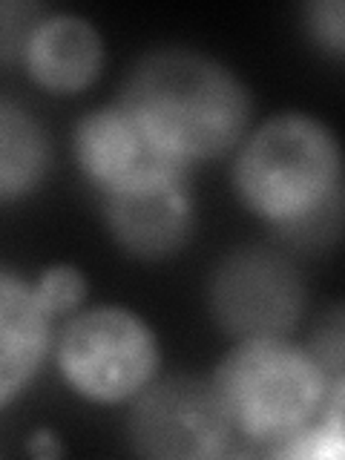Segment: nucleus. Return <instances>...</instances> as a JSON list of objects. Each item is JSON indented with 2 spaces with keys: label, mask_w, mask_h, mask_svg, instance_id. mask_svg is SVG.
<instances>
[{
  "label": "nucleus",
  "mask_w": 345,
  "mask_h": 460,
  "mask_svg": "<svg viewBox=\"0 0 345 460\" xmlns=\"http://www.w3.org/2000/svg\"><path fill=\"white\" fill-rule=\"evenodd\" d=\"M119 104L158 150L184 167L234 153L253 121V98L227 64L190 47L144 52Z\"/></svg>",
  "instance_id": "f257e3e1"
},
{
  "label": "nucleus",
  "mask_w": 345,
  "mask_h": 460,
  "mask_svg": "<svg viewBox=\"0 0 345 460\" xmlns=\"http://www.w3.org/2000/svg\"><path fill=\"white\" fill-rule=\"evenodd\" d=\"M210 385L234 443L270 455H285L331 411H340L345 388L291 337L236 342L216 366Z\"/></svg>",
  "instance_id": "f03ea898"
},
{
  "label": "nucleus",
  "mask_w": 345,
  "mask_h": 460,
  "mask_svg": "<svg viewBox=\"0 0 345 460\" xmlns=\"http://www.w3.org/2000/svg\"><path fill=\"white\" fill-rule=\"evenodd\" d=\"M234 190L273 230L342 196L340 141L323 119L279 112L248 129L234 150Z\"/></svg>",
  "instance_id": "7ed1b4c3"
},
{
  "label": "nucleus",
  "mask_w": 345,
  "mask_h": 460,
  "mask_svg": "<svg viewBox=\"0 0 345 460\" xmlns=\"http://www.w3.org/2000/svg\"><path fill=\"white\" fill-rule=\"evenodd\" d=\"M52 357L72 392L98 406L129 402L162 366L155 331L124 305L75 311L52 340Z\"/></svg>",
  "instance_id": "20e7f679"
},
{
  "label": "nucleus",
  "mask_w": 345,
  "mask_h": 460,
  "mask_svg": "<svg viewBox=\"0 0 345 460\" xmlns=\"http://www.w3.org/2000/svg\"><path fill=\"white\" fill-rule=\"evenodd\" d=\"M305 305L308 285L299 265L270 244H239L210 270V316L236 342L291 337Z\"/></svg>",
  "instance_id": "39448f33"
},
{
  "label": "nucleus",
  "mask_w": 345,
  "mask_h": 460,
  "mask_svg": "<svg viewBox=\"0 0 345 460\" xmlns=\"http://www.w3.org/2000/svg\"><path fill=\"white\" fill-rule=\"evenodd\" d=\"M127 440L153 460H213L234 449L219 397L196 374H167L141 388L129 400Z\"/></svg>",
  "instance_id": "423d86ee"
},
{
  "label": "nucleus",
  "mask_w": 345,
  "mask_h": 460,
  "mask_svg": "<svg viewBox=\"0 0 345 460\" xmlns=\"http://www.w3.org/2000/svg\"><path fill=\"white\" fill-rule=\"evenodd\" d=\"M72 155L101 199L187 181L193 172L158 150L112 101L78 119L72 129Z\"/></svg>",
  "instance_id": "0eeeda50"
},
{
  "label": "nucleus",
  "mask_w": 345,
  "mask_h": 460,
  "mask_svg": "<svg viewBox=\"0 0 345 460\" xmlns=\"http://www.w3.org/2000/svg\"><path fill=\"white\" fill-rule=\"evenodd\" d=\"M101 213L115 244L138 262H164L181 253L196 234L190 179L138 193L104 196Z\"/></svg>",
  "instance_id": "6e6552de"
},
{
  "label": "nucleus",
  "mask_w": 345,
  "mask_h": 460,
  "mask_svg": "<svg viewBox=\"0 0 345 460\" xmlns=\"http://www.w3.org/2000/svg\"><path fill=\"white\" fill-rule=\"evenodd\" d=\"M104 58V38L93 21L75 12H47L26 43L21 64L40 90L75 95L98 81Z\"/></svg>",
  "instance_id": "1a4fd4ad"
},
{
  "label": "nucleus",
  "mask_w": 345,
  "mask_h": 460,
  "mask_svg": "<svg viewBox=\"0 0 345 460\" xmlns=\"http://www.w3.org/2000/svg\"><path fill=\"white\" fill-rule=\"evenodd\" d=\"M52 316L38 305L32 282L0 265V409L38 377L52 354Z\"/></svg>",
  "instance_id": "9d476101"
},
{
  "label": "nucleus",
  "mask_w": 345,
  "mask_h": 460,
  "mask_svg": "<svg viewBox=\"0 0 345 460\" xmlns=\"http://www.w3.org/2000/svg\"><path fill=\"white\" fill-rule=\"evenodd\" d=\"M52 167V138L32 110L0 95V205L32 196Z\"/></svg>",
  "instance_id": "9b49d317"
},
{
  "label": "nucleus",
  "mask_w": 345,
  "mask_h": 460,
  "mask_svg": "<svg viewBox=\"0 0 345 460\" xmlns=\"http://www.w3.org/2000/svg\"><path fill=\"white\" fill-rule=\"evenodd\" d=\"M342 196L325 201L323 208H316L314 213L302 216V219L285 225L279 230H273L277 239L285 244L288 251H302V253H323L331 251L340 242L342 234Z\"/></svg>",
  "instance_id": "f8f14e48"
},
{
  "label": "nucleus",
  "mask_w": 345,
  "mask_h": 460,
  "mask_svg": "<svg viewBox=\"0 0 345 460\" xmlns=\"http://www.w3.org/2000/svg\"><path fill=\"white\" fill-rule=\"evenodd\" d=\"M32 294L38 299V305L47 311L52 320H58V316H72L84 308L90 285H86L81 268L69 262H58L40 270V277L32 282Z\"/></svg>",
  "instance_id": "ddd939ff"
},
{
  "label": "nucleus",
  "mask_w": 345,
  "mask_h": 460,
  "mask_svg": "<svg viewBox=\"0 0 345 460\" xmlns=\"http://www.w3.org/2000/svg\"><path fill=\"white\" fill-rule=\"evenodd\" d=\"M47 12L38 0H0V64L14 66L23 61L26 43Z\"/></svg>",
  "instance_id": "4468645a"
},
{
  "label": "nucleus",
  "mask_w": 345,
  "mask_h": 460,
  "mask_svg": "<svg viewBox=\"0 0 345 460\" xmlns=\"http://www.w3.org/2000/svg\"><path fill=\"white\" fill-rule=\"evenodd\" d=\"M305 349L311 357L323 366V371L331 380L345 383V371H342V357H345V314L342 305L334 302L328 311H323L320 320L314 323L311 337L305 342Z\"/></svg>",
  "instance_id": "2eb2a0df"
},
{
  "label": "nucleus",
  "mask_w": 345,
  "mask_h": 460,
  "mask_svg": "<svg viewBox=\"0 0 345 460\" xmlns=\"http://www.w3.org/2000/svg\"><path fill=\"white\" fill-rule=\"evenodd\" d=\"M308 38L320 47L328 58L342 61L345 52V6L342 0H314L302 9Z\"/></svg>",
  "instance_id": "dca6fc26"
},
{
  "label": "nucleus",
  "mask_w": 345,
  "mask_h": 460,
  "mask_svg": "<svg viewBox=\"0 0 345 460\" xmlns=\"http://www.w3.org/2000/svg\"><path fill=\"white\" fill-rule=\"evenodd\" d=\"M26 452L35 457H58L61 455V443H58L52 429H38L32 438L26 443Z\"/></svg>",
  "instance_id": "f3484780"
}]
</instances>
